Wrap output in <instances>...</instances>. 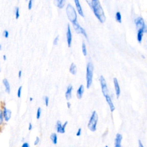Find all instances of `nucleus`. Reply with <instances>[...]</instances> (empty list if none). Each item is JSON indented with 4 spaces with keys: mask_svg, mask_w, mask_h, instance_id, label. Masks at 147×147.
Segmentation results:
<instances>
[{
    "mask_svg": "<svg viewBox=\"0 0 147 147\" xmlns=\"http://www.w3.org/2000/svg\"><path fill=\"white\" fill-rule=\"evenodd\" d=\"M59 35H58L56 37H55V38L54 39V40H53V44L56 45V44H58V40H59Z\"/></svg>",
    "mask_w": 147,
    "mask_h": 147,
    "instance_id": "nucleus-32",
    "label": "nucleus"
},
{
    "mask_svg": "<svg viewBox=\"0 0 147 147\" xmlns=\"http://www.w3.org/2000/svg\"><path fill=\"white\" fill-rule=\"evenodd\" d=\"M66 13L69 19L70 20L72 23L77 21V14L76 10L74 6L70 4H69L67 5Z\"/></svg>",
    "mask_w": 147,
    "mask_h": 147,
    "instance_id": "nucleus-4",
    "label": "nucleus"
},
{
    "mask_svg": "<svg viewBox=\"0 0 147 147\" xmlns=\"http://www.w3.org/2000/svg\"><path fill=\"white\" fill-rule=\"evenodd\" d=\"M1 48H2V46H1V44H0V50H1Z\"/></svg>",
    "mask_w": 147,
    "mask_h": 147,
    "instance_id": "nucleus-41",
    "label": "nucleus"
},
{
    "mask_svg": "<svg viewBox=\"0 0 147 147\" xmlns=\"http://www.w3.org/2000/svg\"><path fill=\"white\" fill-rule=\"evenodd\" d=\"M113 82H114V88H115V90H116V95L117 98L120 97V93H121V90H120V85L118 84V79L116 77H114L113 78Z\"/></svg>",
    "mask_w": 147,
    "mask_h": 147,
    "instance_id": "nucleus-12",
    "label": "nucleus"
},
{
    "mask_svg": "<svg viewBox=\"0 0 147 147\" xmlns=\"http://www.w3.org/2000/svg\"><path fill=\"white\" fill-rule=\"evenodd\" d=\"M67 44L70 47H71V43H72V33H71V30L70 25L69 24V23L67 24Z\"/></svg>",
    "mask_w": 147,
    "mask_h": 147,
    "instance_id": "nucleus-10",
    "label": "nucleus"
},
{
    "mask_svg": "<svg viewBox=\"0 0 147 147\" xmlns=\"http://www.w3.org/2000/svg\"><path fill=\"white\" fill-rule=\"evenodd\" d=\"M68 124V121H66L63 124H62L61 121L58 120L56 122V130L58 133H65V129L67 125Z\"/></svg>",
    "mask_w": 147,
    "mask_h": 147,
    "instance_id": "nucleus-8",
    "label": "nucleus"
},
{
    "mask_svg": "<svg viewBox=\"0 0 147 147\" xmlns=\"http://www.w3.org/2000/svg\"><path fill=\"white\" fill-rule=\"evenodd\" d=\"M32 0H29L28 2V7L29 9H31L32 8Z\"/></svg>",
    "mask_w": 147,
    "mask_h": 147,
    "instance_id": "nucleus-33",
    "label": "nucleus"
},
{
    "mask_svg": "<svg viewBox=\"0 0 147 147\" xmlns=\"http://www.w3.org/2000/svg\"><path fill=\"white\" fill-rule=\"evenodd\" d=\"M122 140V136L120 133H117L114 140V147H121V142Z\"/></svg>",
    "mask_w": 147,
    "mask_h": 147,
    "instance_id": "nucleus-11",
    "label": "nucleus"
},
{
    "mask_svg": "<svg viewBox=\"0 0 147 147\" xmlns=\"http://www.w3.org/2000/svg\"><path fill=\"white\" fill-rule=\"evenodd\" d=\"M2 113H3V117L5 121L8 122L11 118L12 111L7 109L5 106H4L3 109H2Z\"/></svg>",
    "mask_w": 147,
    "mask_h": 147,
    "instance_id": "nucleus-9",
    "label": "nucleus"
},
{
    "mask_svg": "<svg viewBox=\"0 0 147 147\" xmlns=\"http://www.w3.org/2000/svg\"><path fill=\"white\" fill-rule=\"evenodd\" d=\"M116 19L119 22H122V16L120 11H117L116 13Z\"/></svg>",
    "mask_w": 147,
    "mask_h": 147,
    "instance_id": "nucleus-22",
    "label": "nucleus"
},
{
    "mask_svg": "<svg viewBox=\"0 0 147 147\" xmlns=\"http://www.w3.org/2000/svg\"><path fill=\"white\" fill-rule=\"evenodd\" d=\"M67 107H68L69 108H70V106H71V103H70V102H67Z\"/></svg>",
    "mask_w": 147,
    "mask_h": 147,
    "instance_id": "nucleus-38",
    "label": "nucleus"
},
{
    "mask_svg": "<svg viewBox=\"0 0 147 147\" xmlns=\"http://www.w3.org/2000/svg\"><path fill=\"white\" fill-rule=\"evenodd\" d=\"M70 73L73 74H76L77 72V67L76 64L74 63H72L70 65Z\"/></svg>",
    "mask_w": 147,
    "mask_h": 147,
    "instance_id": "nucleus-20",
    "label": "nucleus"
},
{
    "mask_svg": "<svg viewBox=\"0 0 147 147\" xmlns=\"http://www.w3.org/2000/svg\"><path fill=\"white\" fill-rule=\"evenodd\" d=\"M22 86H20L18 88V90H17V97L18 98H20L21 97V91H22Z\"/></svg>",
    "mask_w": 147,
    "mask_h": 147,
    "instance_id": "nucleus-27",
    "label": "nucleus"
},
{
    "mask_svg": "<svg viewBox=\"0 0 147 147\" xmlns=\"http://www.w3.org/2000/svg\"><path fill=\"white\" fill-rule=\"evenodd\" d=\"M3 59L4 60H6V55H4L3 56Z\"/></svg>",
    "mask_w": 147,
    "mask_h": 147,
    "instance_id": "nucleus-39",
    "label": "nucleus"
},
{
    "mask_svg": "<svg viewBox=\"0 0 147 147\" xmlns=\"http://www.w3.org/2000/svg\"><path fill=\"white\" fill-rule=\"evenodd\" d=\"M41 114V109L40 107H39L38 109L37 110V113H36V118L37 119H39L40 117Z\"/></svg>",
    "mask_w": 147,
    "mask_h": 147,
    "instance_id": "nucleus-26",
    "label": "nucleus"
},
{
    "mask_svg": "<svg viewBox=\"0 0 147 147\" xmlns=\"http://www.w3.org/2000/svg\"><path fill=\"white\" fill-rule=\"evenodd\" d=\"M105 98H106V99L107 102H108V103L109 104V106H110V110L111 111H113L114 110V109H115V106H114V104L113 103V101H112L110 95L105 97Z\"/></svg>",
    "mask_w": 147,
    "mask_h": 147,
    "instance_id": "nucleus-17",
    "label": "nucleus"
},
{
    "mask_svg": "<svg viewBox=\"0 0 147 147\" xmlns=\"http://www.w3.org/2000/svg\"><path fill=\"white\" fill-rule=\"evenodd\" d=\"M2 82H3L5 87V92L9 94L10 93V86L8 80L6 78H4L2 81Z\"/></svg>",
    "mask_w": 147,
    "mask_h": 147,
    "instance_id": "nucleus-15",
    "label": "nucleus"
},
{
    "mask_svg": "<svg viewBox=\"0 0 147 147\" xmlns=\"http://www.w3.org/2000/svg\"><path fill=\"white\" fill-rule=\"evenodd\" d=\"M50 139L53 144H57L58 143V136L56 133H52L50 136Z\"/></svg>",
    "mask_w": 147,
    "mask_h": 147,
    "instance_id": "nucleus-19",
    "label": "nucleus"
},
{
    "mask_svg": "<svg viewBox=\"0 0 147 147\" xmlns=\"http://www.w3.org/2000/svg\"><path fill=\"white\" fill-rule=\"evenodd\" d=\"M73 27L74 28V29H75V31H76L77 33L83 34V35L86 37V38L87 39V33H86L85 29L83 28L81 26L80 24H79L78 22V21H75V22H73Z\"/></svg>",
    "mask_w": 147,
    "mask_h": 147,
    "instance_id": "nucleus-7",
    "label": "nucleus"
},
{
    "mask_svg": "<svg viewBox=\"0 0 147 147\" xmlns=\"http://www.w3.org/2000/svg\"><path fill=\"white\" fill-rule=\"evenodd\" d=\"M84 92V86L83 85H81L79 88H78L76 92V95L78 98H81Z\"/></svg>",
    "mask_w": 147,
    "mask_h": 147,
    "instance_id": "nucleus-18",
    "label": "nucleus"
},
{
    "mask_svg": "<svg viewBox=\"0 0 147 147\" xmlns=\"http://www.w3.org/2000/svg\"><path fill=\"white\" fill-rule=\"evenodd\" d=\"M74 2H75V5L76 7L77 10H78L79 14L80 15H81L82 16L84 17L83 11L82 8V6H81V5L80 4V1H79V0H75Z\"/></svg>",
    "mask_w": 147,
    "mask_h": 147,
    "instance_id": "nucleus-13",
    "label": "nucleus"
},
{
    "mask_svg": "<svg viewBox=\"0 0 147 147\" xmlns=\"http://www.w3.org/2000/svg\"><path fill=\"white\" fill-rule=\"evenodd\" d=\"M98 120V116L97 111L94 110L91 115L89 121H88L87 127L91 131L95 132L97 129V125Z\"/></svg>",
    "mask_w": 147,
    "mask_h": 147,
    "instance_id": "nucleus-2",
    "label": "nucleus"
},
{
    "mask_svg": "<svg viewBox=\"0 0 147 147\" xmlns=\"http://www.w3.org/2000/svg\"><path fill=\"white\" fill-rule=\"evenodd\" d=\"M105 147H109V146H108V145H106V146H105Z\"/></svg>",
    "mask_w": 147,
    "mask_h": 147,
    "instance_id": "nucleus-42",
    "label": "nucleus"
},
{
    "mask_svg": "<svg viewBox=\"0 0 147 147\" xmlns=\"http://www.w3.org/2000/svg\"><path fill=\"white\" fill-rule=\"evenodd\" d=\"M44 101H45V104L46 105V106H48V104H49V97L48 96L44 97Z\"/></svg>",
    "mask_w": 147,
    "mask_h": 147,
    "instance_id": "nucleus-29",
    "label": "nucleus"
},
{
    "mask_svg": "<svg viewBox=\"0 0 147 147\" xmlns=\"http://www.w3.org/2000/svg\"><path fill=\"white\" fill-rule=\"evenodd\" d=\"M82 52L84 55L86 56L87 55V49H86V44L84 41L82 42Z\"/></svg>",
    "mask_w": 147,
    "mask_h": 147,
    "instance_id": "nucleus-23",
    "label": "nucleus"
},
{
    "mask_svg": "<svg viewBox=\"0 0 147 147\" xmlns=\"http://www.w3.org/2000/svg\"><path fill=\"white\" fill-rule=\"evenodd\" d=\"M0 72H1V68H0Z\"/></svg>",
    "mask_w": 147,
    "mask_h": 147,
    "instance_id": "nucleus-43",
    "label": "nucleus"
},
{
    "mask_svg": "<svg viewBox=\"0 0 147 147\" xmlns=\"http://www.w3.org/2000/svg\"><path fill=\"white\" fill-rule=\"evenodd\" d=\"M21 147H30V146H29V144L28 143H23Z\"/></svg>",
    "mask_w": 147,
    "mask_h": 147,
    "instance_id": "nucleus-34",
    "label": "nucleus"
},
{
    "mask_svg": "<svg viewBox=\"0 0 147 147\" xmlns=\"http://www.w3.org/2000/svg\"><path fill=\"white\" fill-rule=\"evenodd\" d=\"M139 147H144L143 143H141V141L140 140H139Z\"/></svg>",
    "mask_w": 147,
    "mask_h": 147,
    "instance_id": "nucleus-35",
    "label": "nucleus"
},
{
    "mask_svg": "<svg viewBox=\"0 0 147 147\" xmlns=\"http://www.w3.org/2000/svg\"><path fill=\"white\" fill-rule=\"evenodd\" d=\"M86 1L93 9L98 19L101 22H104L106 20V16L105 15L104 9L99 0H90V1L87 0Z\"/></svg>",
    "mask_w": 147,
    "mask_h": 147,
    "instance_id": "nucleus-1",
    "label": "nucleus"
},
{
    "mask_svg": "<svg viewBox=\"0 0 147 147\" xmlns=\"http://www.w3.org/2000/svg\"><path fill=\"white\" fill-rule=\"evenodd\" d=\"M144 32H145V30L143 28L139 29L138 31H137V39L138 41H139L140 43L142 39H143V36Z\"/></svg>",
    "mask_w": 147,
    "mask_h": 147,
    "instance_id": "nucleus-16",
    "label": "nucleus"
},
{
    "mask_svg": "<svg viewBox=\"0 0 147 147\" xmlns=\"http://www.w3.org/2000/svg\"><path fill=\"white\" fill-rule=\"evenodd\" d=\"M81 133H82V128H79L78 130V131H77V132H76V136H80L81 135Z\"/></svg>",
    "mask_w": 147,
    "mask_h": 147,
    "instance_id": "nucleus-30",
    "label": "nucleus"
},
{
    "mask_svg": "<svg viewBox=\"0 0 147 147\" xmlns=\"http://www.w3.org/2000/svg\"><path fill=\"white\" fill-rule=\"evenodd\" d=\"M99 81H100V83H101V85L102 92V93H103V94L104 95V96L106 97V96H108V95H109V90L108 88V86H107L106 81L103 75H101V76H100Z\"/></svg>",
    "mask_w": 147,
    "mask_h": 147,
    "instance_id": "nucleus-5",
    "label": "nucleus"
},
{
    "mask_svg": "<svg viewBox=\"0 0 147 147\" xmlns=\"http://www.w3.org/2000/svg\"><path fill=\"white\" fill-rule=\"evenodd\" d=\"M55 2L56 4V5L58 7H59V8H62L64 5L66 1H65V0H57V1H56Z\"/></svg>",
    "mask_w": 147,
    "mask_h": 147,
    "instance_id": "nucleus-21",
    "label": "nucleus"
},
{
    "mask_svg": "<svg viewBox=\"0 0 147 147\" xmlns=\"http://www.w3.org/2000/svg\"><path fill=\"white\" fill-rule=\"evenodd\" d=\"M4 117H3V113H2V110L0 109V125H1L4 122Z\"/></svg>",
    "mask_w": 147,
    "mask_h": 147,
    "instance_id": "nucleus-25",
    "label": "nucleus"
},
{
    "mask_svg": "<svg viewBox=\"0 0 147 147\" xmlns=\"http://www.w3.org/2000/svg\"><path fill=\"white\" fill-rule=\"evenodd\" d=\"M32 123L31 122H30L29 123V126H28V129L29 130H32Z\"/></svg>",
    "mask_w": 147,
    "mask_h": 147,
    "instance_id": "nucleus-36",
    "label": "nucleus"
},
{
    "mask_svg": "<svg viewBox=\"0 0 147 147\" xmlns=\"http://www.w3.org/2000/svg\"><path fill=\"white\" fill-rule=\"evenodd\" d=\"M93 64L91 62H88L86 67V86L89 88L93 82Z\"/></svg>",
    "mask_w": 147,
    "mask_h": 147,
    "instance_id": "nucleus-3",
    "label": "nucleus"
},
{
    "mask_svg": "<svg viewBox=\"0 0 147 147\" xmlns=\"http://www.w3.org/2000/svg\"><path fill=\"white\" fill-rule=\"evenodd\" d=\"M21 75H22V71L20 70L19 71H18V77H19V78H21Z\"/></svg>",
    "mask_w": 147,
    "mask_h": 147,
    "instance_id": "nucleus-37",
    "label": "nucleus"
},
{
    "mask_svg": "<svg viewBox=\"0 0 147 147\" xmlns=\"http://www.w3.org/2000/svg\"><path fill=\"white\" fill-rule=\"evenodd\" d=\"M29 100H30V101H32V100H33V98H32V97H30V98H29Z\"/></svg>",
    "mask_w": 147,
    "mask_h": 147,
    "instance_id": "nucleus-40",
    "label": "nucleus"
},
{
    "mask_svg": "<svg viewBox=\"0 0 147 147\" xmlns=\"http://www.w3.org/2000/svg\"><path fill=\"white\" fill-rule=\"evenodd\" d=\"M15 17L16 19H18L20 17V8L18 6L15 8Z\"/></svg>",
    "mask_w": 147,
    "mask_h": 147,
    "instance_id": "nucleus-24",
    "label": "nucleus"
},
{
    "mask_svg": "<svg viewBox=\"0 0 147 147\" xmlns=\"http://www.w3.org/2000/svg\"><path fill=\"white\" fill-rule=\"evenodd\" d=\"M134 22L135 24H136L137 29L143 28L145 30V32H146V26L145 21H144V18L143 17H140V16L137 17L136 19L134 20Z\"/></svg>",
    "mask_w": 147,
    "mask_h": 147,
    "instance_id": "nucleus-6",
    "label": "nucleus"
},
{
    "mask_svg": "<svg viewBox=\"0 0 147 147\" xmlns=\"http://www.w3.org/2000/svg\"><path fill=\"white\" fill-rule=\"evenodd\" d=\"M3 35L5 37V38H8L9 35V31H8V30H4V31L3 32Z\"/></svg>",
    "mask_w": 147,
    "mask_h": 147,
    "instance_id": "nucleus-28",
    "label": "nucleus"
},
{
    "mask_svg": "<svg viewBox=\"0 0 147 147\" xmlns=\"http://www.w3.org/2000/svg\"><path fill=\"white\" fill-rule=\"evenodd\" d=\"M39 142H40V138L39 137H36V140H35V141L34 142V145H37V144H38L39 143Z\"/></svg>",
    "mask_w": 147,
    "mask_h": 147,
    "instance_id": "nucleus-31",
    "label": "nucleus"
},
{
    "mask_svg": "<svg viewBox=\"0 0 147 147\" xmlns=\"http://www.w3.org/2000/svg\"><path fill=\"white\" fill-rule=\"evenodd\" d=\"M73 89V87L71 85H70L67 88L66 92L65 93V95H66V98L67 99H69L71 98L72 95V90Z\"/></svg>",
    "mask_w": 147,
    "mask_h": 147,
    "instance_id": "nucleus-14",
    "label": "nucleus"
}]
</instances>
